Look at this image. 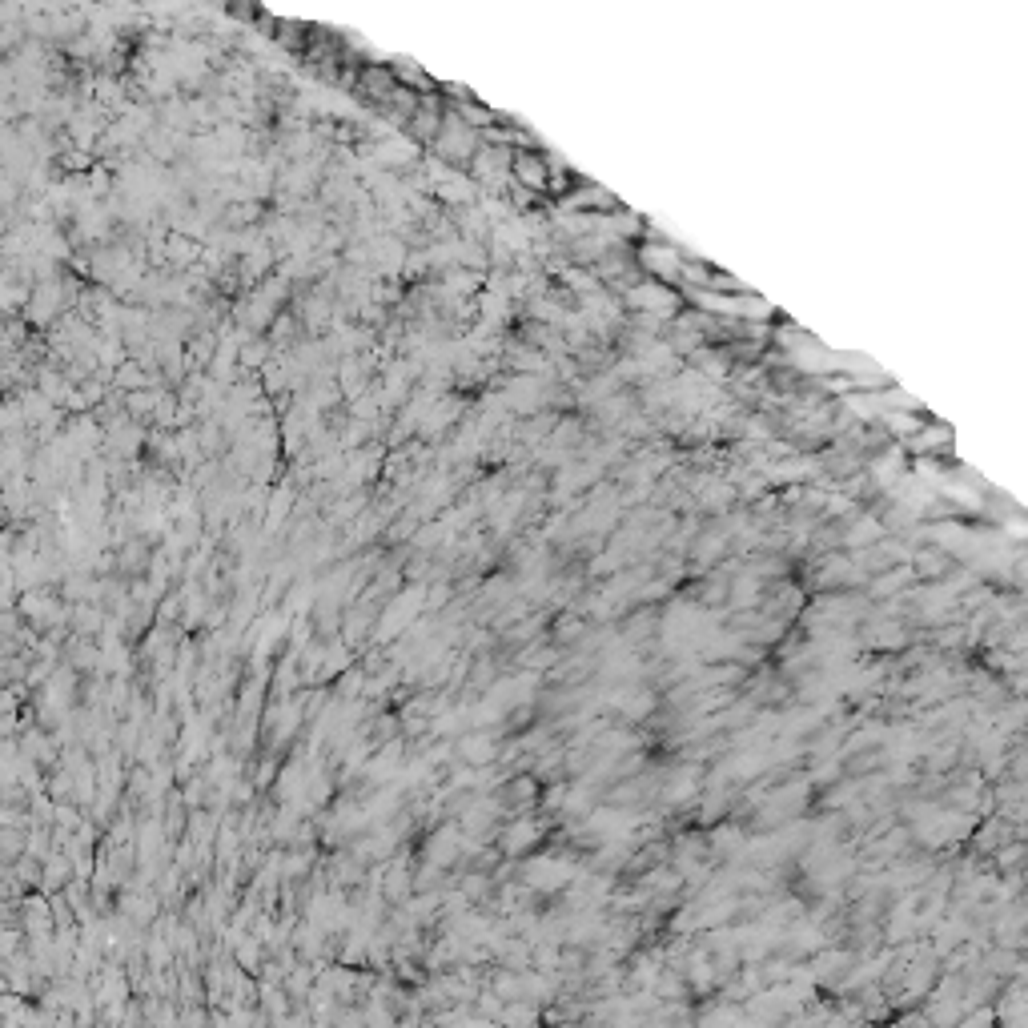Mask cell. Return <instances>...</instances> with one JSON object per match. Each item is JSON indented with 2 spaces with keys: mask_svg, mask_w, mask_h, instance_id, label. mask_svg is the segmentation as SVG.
<instances>
[{
  "mask_svg": "<svg viewBox=\"0 0 1028 1028\" xmlns=\"http://www.w3.org/2000/svg\"><path fill=\"white\" fill-rule=\"evenodd\" d=\"M639 262H643L651 274H659L663 282H675V278L683 274V257H679V249H675L671 241H651V245H643Z\"/></svg>",
  "mask_w": 1028,
  "mask_h": 1028,
  "instance_id": "obj_1",
  "label": "cell"
}]
</instances>
